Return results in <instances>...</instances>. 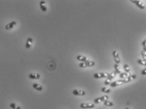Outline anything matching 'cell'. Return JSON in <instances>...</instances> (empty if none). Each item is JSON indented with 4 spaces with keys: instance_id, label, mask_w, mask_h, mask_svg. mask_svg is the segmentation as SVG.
<instances>
[{
    "instance_id": "4",
    "label": "cell",
    "mask_w": 146,
    "mask_h": 109,
    "mask_svg": "<svg viewBox=\"0 0 146 109\" xmlns=\"http://www.w3.org/2000/svg\"><path fill=\"white\" fill-rule=\"evenodd\" d=\"M110 74L108 73H95L94 75V77L95 79H101V78H107L109 76Z\"/></svg>"
},
{
    "instance_id": "17",
    "label": "cell",
    "mask_w": 146,
    "mask_h": 109,
    "mask_svg": "<svg viewBox=\"0 0 146 109\" xmlns=\"http://www.w3.org/2000/svg\"><path fill=\"white\" fill-rule=\"evenodd\" d=\"M114 70H115V72L116 74H119L120 75V73H122V71H121V69H120V66H119V65L118 64H115L114 65Z\"/></svg>"
},
{
    "instance_id": "1",
    "label": "cell",
    "mask_w": 146,
    "mask_h": 109,
    "mask_svg": "<svg viewBox=\"0 0 146 109\" xmlns=\"http://www.w3.org/2000/svg\"><path fill=\"white\" fill-rule=\"evenodd\" d=\"M116 73L115 71H113V73L110 74L109 76L107 78V79H106V81H104V85H106V86L107 85H110V83H111L112 80L116 77Z\"/></svg>"
},
{
    "instance_id": "19",
    "label": "cell",
    "mask_w": 146,
    "mask_h": 109,
    "mask_svg": "<svg viewBox=\"0 0 146 109\" xmlns=\"http://www.w3.org/2000/svg\"><path fill=\"white\" fill-rule=\"evenodd\" d=\"M123 69L124 71H125V73H128L130 72V66L128 64H125L123 66Z\"/></svg>"
},
{
    "instance_id": "5",
    "label": "cell",
    "mask_w": 146,
    "mask_h": 109,
    "mask_svg": "<svg viewBox=\"0 0 146 109\" xmlns=\"http://www.w3.org/2000/svg\"><path fill=\"white\" fill-rule=\"evenodd\" d=\"M125 84V82H124L123 79H120V80H117V81H114V82H111L110 83V86L111 87H116L118 86H120V85H124Z\"/></svg>"
},
{
    "instance_id": "6",
    "label": "cell",
    "mask_w": 146,
    "mask_h": 109,
    "mask_svg": "<svg viewBox=\"0 0 146 109\" xmlns=\"http://www.w3.org/2000/svg\"><path fill=\"white\" fill-rule=\"evenodd\" d=\"M113 56L114 57V61L116 64H119L120 63V58L119 57V54L116 51H113Z\"/></svg>"
},
{
    "instance_id": "22",
    "label": "cell",
    "mask_w": 146,
    "mask_h": 109,
    "mask_svg": "<svg viewBox=\"0 0 146 109\" xmlns=\"http://www.w3.org/2000/svg\"><path fill=\"white\" fill-rule=\"evenodd\" d=\"M129 76L128 75V73H121L120 74V78H127V77Z\"/></svg>"
},
{
    "instance_id": "27",
    "label": "cell",
    "mask_w": 146,
    "mask_h": 109,
    "mask_svg": "<svg viewBox=\"0 0 146 109\" xmlns=\"http://www.w3.org/2000/svg\"><path fill=\"white\" fill-rule=\"evenodd\" d=\"M125 109H129V108H128V107H127V108H126Z\"/></svg>"
},
{
    "instance_id": "7",
    "label": "cell",
    "mask_w": 146,
    "mask_h": 109,
    "mask_svg": "<svg viewBox=\"0 0 146 109\" xmlns=\"http://www.w3.org/2000/svg\"><path fill=\"white\" fill-rule=\"evenodd\" d=\"M72 93H73V95H76V96H84L85 95V91L82 90L76 89L72 91Z\"/></svg>"
},
{
    "instance_id": "2",
    "label": "cell",
    "mask_w": 146,
    "mask_h": 109,
    "mask_svg": "<svg viewBox=\"0 0 146 109\" xmlns=\"http://www.w3.org/2000/svg\"><path fill=\"white\" fill-rule=\"evenodd\" d=\"M95 64V62L91 61H87V62H84V63H81L79 64V67L82 68H85L87 67H92Z\"/></svg>"
},
{
    "instance_id": "12",
    "label": "cell",
    "mask_w": 146,
    "mask_h": 109,
    "mask_svg": "<svg viewBox=\"0 0 146 109\" xmlns=\"http://www.w3.org/2000/svg\"><path fill=\"white\" fill-rule=\"evenodd\" d=\"M77 59L78 61H81L82 63H84V62H87V61H89V59L87 58V57L83 56H81V55H79V56H77Z\"/></svg>"
},
{
    "instance_id": "25",
    "label": "cell",
    "mask_w": 146,
    "mask_h": 109,
    "mask_svg": "<svg viewBox=\"0 0 146 109\" xmlns=\"http://www.w3.org/2000/svg\"><path fill=\"white\" fill-rule=\"evenodd\" d=\"M146 40L145 39V40H144V41L142 42V45H143V47H144V48H146Z\"/></svg>"
},
{
    "instance_id": "13",
    "label": "cell",
    "mask_w": 146,
    "mask_h": 109,
    "mask_svg": "<svg viewBox=\"0 0 146 109\" xmlns=\"http://www.w3.org/2000/svg\"><path fill=\"white\" fill-rule=\"evenodd\" d=\"M40 77L41 76L39 73H31L28 75V78L32 79H39Z\"/></svg>"
},
{
    "instance_id": "10",
    "label": "cell",
    "mask_w": 146,
    "mask_h": 109,
    "mask_svg": "<svg viewBox=\"0 0 146 109\" xmlns=\"http://www.w3.org/2000/svg\"><path fill=\"white\" fill-rule=\"evenodd\" d=\"M131 2H132L134 4H135L137 6H138V8L140 9H142V10H144L145 9V5H144L142 3H141L140 1H137V0H132Z\"/></svg>"
},
{
    "instance_id": "21",
    "label": "cell",
    "mask_w": 146,
    "mask_h": 109,
    "mask_svg": "<svg viewBox=\"0 0 146 109\" xmlns=\"http://www.w3.org/2000/svg\"><path fill=\"white\" fill-rule=\"evenodd\" d=\"M101 91L105 93H110V91H111V90H110V88H108L103 87V88H101Z\"/></svg>"
},
{
    "instance_id": "20",
    "label": "cell",
    "mask_w": 146,
    "mask_h": 109,
    "mask_svg": "<svg viewBox=\"0 0 146 109\" xmlns=\"http://www.w3.org/2000/svg\"><path fill=\"white\" fill-rule=\"evenodd\" d=\"M10 107L13 109H21V108L18 105H16L15 103H11L10 104Z\"/></svg>"
},
{
    "instance_id": "15",
    "label": "cell",
    "mask_w": 146,
    "mask_h": 109,
    "mask_svg": "<svg viewBox=\"0 0 146 109\" xmlns=\"http://www.w3.org/2000/svg\"><path fill=\"white\" fill-rule=\"evenodd\" d=\"M40 7H41V10L45 12L47 11V7L46 6V1H41L40 2Z\"/></svg>"
},
{
    "instance_id": "14",
    "label": "cell",
    "mask_w": 146,
    "mask_h": 109,
    "mask_svg": "<svg viewBox=\"0 0 146 109\" xmlns=\"http://www.w3.org/2000/svg\"><path fill=\"white\" fill-rule=\"evenodd\" d=\"M32 87L35 90H37V91H42V90H43V87L41 85L38 84V83H34L32 85Z\"/></svg>"
},
{
    "instance_id": "26",
    "label": "cell",
    "mask_w": 146,
    "mask_h": 109,
    "mask_svg": "<svg viewBox=\"0 0 146 109\" xmlns=\"http://www.w3.org/2000/svg\"><path fill=\"white\" fill-rule=\"evenodd\" d=\"M142 75H146V68H144L142 71Z\"/></svg>"
},
{
    "instance_id": "11",
    "label": "cell",
    "mask_w": 146,
    "mask_h": 109,
    "mask_svg": "<svg viewBox=\"0 0 146 109\" xmlns=\"http://www.w3.org/2000/svg\"><path fill=\"white\" fill-rule=\"evenodd\" d=\"M15 25H16V22H15V21H13L12 22L9 23L6 25V26H5V28L7 30H12V29L14 28V26Z\"/></svg>"
},
{
    "instance_id": "18",
    "label": "cell",
    "mask_w": 146,
    "mask_h": 109,
    "mask_svg": "<svg viewBox=\"0 0 146 109\" xmlns=\"http://www.w3.org/2000/svg\"><path fill=\"white\" fill-rule=\"evenodd\" d=\"M104 105H105L106 107H113L114 105V103L111 101H109V100H107V101H104Z\"/></svg>"
},
{
    "instance_id": "3",
    "label": "cell",
    "mask_w": 146,
    "mask_h": 109,
    "mask_svg": "<svg viewBox=\"0 0 146 109\" xmlns=\"http://www.w3.org/2000/svg\"><path fill=\"white\" fill-rule=\"evenodd\" d=\"M108 99H109V97H108V95H104V96H102V97L95 98L94 100V103L98 104V103H101V102L107 101V100H108Z\"/></svg>"
},
{
    "instance_id": "9",
    "label": "cell",
    "mask_w": 146,
    "mask_h": 109,
    "mask_svg": "<svg viewBox=\"0 0 146 109\" xmlns=\"http://www.w3.org/2000/svg\"><path fill=\"white\" fill-rule=\"evenodd\" d=\"M137 78V76L136 75H129L127 78H126L123 79L124 82L125 83H129L130 81H132L135 80Z\"/></svg>"
},
{
    "instance_id": "16",
    "label": "cell",
    "mask_w": 146,
    "mask_h": 109,
    "mask_svg": "<svg viewBox=\"0 0 146 109\" xmlns=\"http://www.w3.org/2000/svg\"><path fill=\"white\" fill-rule=\"evenodd\" d=\"M33 42V39L32 38H28L27 40L26 44H25V47L27 49L31 48V45H32V43Z\"/></svg>"
},
{
    "instance_id": "23",
    "label": "cell",
    "mask_w": 146,
    "mask_h": 109,
    "mask_svg": "<svg viewBox=\"0 0 146 109\" xmlns=\"http://www.w3.org/2000/svg\"><path fill=\"white\" fill-rule=\"evenodd\" d=\"M138 64L142 66H146V60H144V59H138L137 61Z\"/></svg>"
},
{
    "instance_id": "8",
    "label": "cell",
    "mask_w": 146,
    "mask_h": 109,
    "mask_svg": "<svg viewBox=\"0 0 146 109\" xmlns=\"http://www.w3.org/2000/svg\"><path fill=\"white\" fill-rule=\"evenodd\" d=\"M95 107V105L94 103H82L80 104V107L81 109H93Z\"/></svg>"
},
{
    "instance_id": "24",
    "label": "cell",
    "mask_w": 146,
    "mask_h": 109,
    "mask_svg": "<svg viewBox=\"0 0 146 109\" xmlns=\"http://www.w3.org/2000/svg\"><path fill=\"white\" fill-rule=\"evenodd\" d=\"M141 54H142V57L144 58V60H146V51H142Z\"/></svg>"
}]
</instances>
